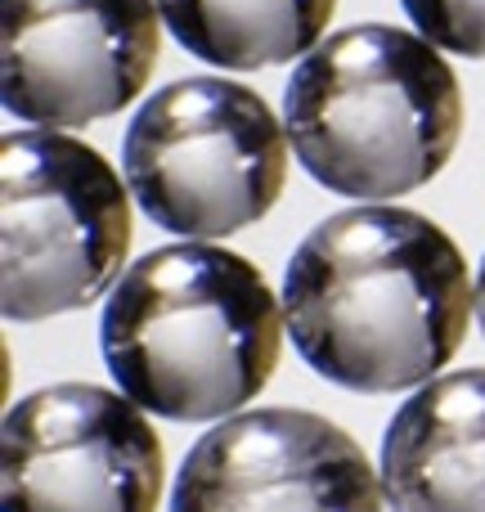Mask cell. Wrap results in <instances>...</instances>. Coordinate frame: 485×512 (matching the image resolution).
<instances>
[{
	"label": "cell",
	"mask_w": 485,
	"mask_h": 512,
	"mask_svg": "<svg viewBox=\"0 0 485 512\" xmlns=\"http://www.w3.org/2000/svg\"><path fill=\"white\" fill-rule=\"evenodd\" d=\"M283 126L310 180L378 203L445 171L463 135V90L423 32L360 23L301 54L283 90Z\"/></svg>",
	"instance_id": "obj_3"
},
{
	"label": "cell",
	"mask_w": 485,
	"mask_h": 512,
	"mask_svg": "<svg viewBox=\"0 0 485 512\" xmlns=\"http://www.w3.org/2000/svg\"><path fill=\"white\" fill-rule=\"evenodd\" d=\"M158 9L194 59L256 72L315 50L337 0H158Z\"/></svg>",
	"instance_id": "obj_10"
},
{
	"label": "cell",
	"mask_w": 485,
	"mask_h": 512,
	"mask_svg": "<svg viewBox=\"0 0 485 512\" xmlns=\"http://www.w3.org/2000/svg\"><path fill=\"white\" fill-rule=\"evenodd\" d=\"M158 0H0V99L27 126L122 113L162 50Z\"/></svg>",
	"instance_id": "obj_7"
},
{
	"label": "cell",
	"mask_w": 485,
	"mask_h": 512,
	"mask_svg": "<svg viewBox=\"0 0 485 512\" xmlns=\"http://www.w3.org/2000/svg\"><path fill=\"white\" fill-rule=\"evenodd\" d=\"M283 328V297L247 256L185 239L126 265L108 292L99 346L144 414L212 423L265 391Z\"/></svg>",
	"instance_id": "obj_2"
},
{
	"label": "cell",
	"mask_w": 485,
	"mask_h": 512,
	"mask_svg": "<svg viewBox=\"0 0 485 512\" xmlns=\"http://www.w3.org/2000/svg\"><path fill=\"white\" fill-rule=\"evenodd\" d=\"M432 45L463 59H485V0H400Z\"/></svg>",
	"instance_id": "obj_11"
},
{
	"label": "cell",
	"mask_w": 485,
	"mask_h": 512,
	"mask_svg": "<svg viewBox=\"0 0 485 512\" xmlns=\"http://www.w3.org/2000/svg\"><path fill=\"white\" fill-rule=\"evenodd\" d=\"M391 512H485V369L436 373L382 436Z\"/></svg>",
	"instance_id": "obj_9"
},
{
	"label": "cell",
	"mask_w": 485,
	"mask_h": 512,
	"mask_svg": "<svg viewBox=\"0 0 485 512\" xmlns=\"http://www.w3.org/2000/svg\"><path fill=\"white\" fill-rule=\"evenodd\" d=\"M477 310L459 243L409 207L364 203L319 221L283 270L297 355L342 391L391 396L432 382Z\"/></svg>",
	"instance_id": "obj_1"
},
{
	"label": "cell",
	"mask_w": 485,
	"mask_h": 512,
	"mask_svg": "<svg viewBox=\"0 0 485 512\" xmlns=\"http://www.w3.org/2000/svg\"><path fill=\"white\" fill-rule=\"evenodd\" d=\"M382 472L337 423L306 409L230 414L194 441L171 512H382Z\"/></svg>",
	"instance_id": "obj_8"
},
{
	"label": "cell",
	"mask_w": 485,
	"mask_h": 512,
	"mask_svg": "<svg viewBox=\"0 0 485 512\" xmlns=\"http://www.w3.org/2000/svg\"><path fill=\"white\" fill-rule=\"evenodd\" d=\"M5 288L14 324H36L99 301L131 252V185L90 144L63 131H18L0 144Z\"/></svg>",
	"instance_id": "obj_5"
},
{
	"label": "cell",
	"mask_w": 485,
	"mask_h": 512,
	"mask_svg": "<svg viewBox=\"0 0 485 512\" xmlns=\"http://www.w3.org/2000/svg\"><path fill=\"white\" fill-rule=\"evenodd\" d=\"M162 441L126 391L59 382L0 427V512H158Z\"/></svg>",
	"instance_id": "obj_6"
},
{
	"label": "cell",
	"mask_w": 485,
	"mask_h": 512,
	"mask_svg": "<svg viewBox=\"0 0 485 512\" xmlns=\"http://www.w3.org/2000/svg\"><path fill=\"white\" fill-rule=\"evenodd\" d=\"M477 319H481V333H485V261H481V279H477Z\"/></svg>",
	"instance_id": "obj_12"
},
{
	"label": "cell",
	"mask_w": 485,
	"mask_h": 512,
	"mask_svg": "<svg viewBox=\"0 0 485 512\" xmlns=\"http://www.w3.org/2000/svg\"><path fill=\"white\" fill-rule=\"evenodd\" d=\"M140 212L180 239H225L256 225L288 180V126L252 86L185 77L144 99L122 140Z\"/></svg>",
	"instance_id": "obj_4"
}]
</instances>
